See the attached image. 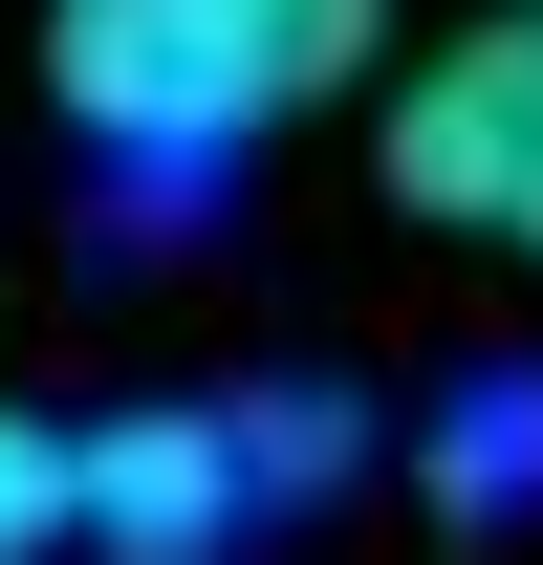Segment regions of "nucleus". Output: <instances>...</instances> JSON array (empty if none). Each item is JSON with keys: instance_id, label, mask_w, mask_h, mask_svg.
Instances as JSON below:
<instances>
[{"instance_id": "nucleus-2", "label": "nucleus", "mask_w": 543, "mask_h": 565, "mask_svg": "<svg viewBox=\"0 0 543 565\" xmlns=\"http://www.w3.org/2000/svg\"><path fill=\"white\" fill-rule=\"evenodd\" d=\"M392 196L435 217V239H500V262H543V22H457L435 66L392 87Z\"/></svg>"}, {"instance_id": "nucleus-1", "label": "nucleus", "mask_w": 543, "mask_h": 565, "mask_svg": "<svg viewBox=\"0 0 543 565\" xmlns=\"http://www.w3.org/2000/svg\"><path fill=\"white\" fill-rule=\"evenodd\" d=\"M392 0H44V87L109 174H217V152L305 131L327 87H370Z\"/></svg>"}, {"instance_id": "nucleus-3", "label": "nucleus", "mask_w": 543, "mask_h": 565, "mask_svg": "<svg viewBox=\"0 0 543 565\" xmlns=\"http://www.w3.org/2000/svg\"><path fill=\"white\" fill-rule=\"evenodd\" d=\"M239 522H262V435H239V414H109V435H66V544L217 565Z\"/></svg>"}, {"instance_id": "nucleus-4", "label": "nucleus", "mask_w": 543, "mask_h": 565, "mask_svg": "<svg viewBox=\"0 0 543 565\" xmlns=\"http://www.w3.org/2000/svg\"><path fill=\"white\" fill-rule=\"evenodd\" d=\"M44 544H66V435L0 414V565H44Z\"/></svg>"}]
</instances>
